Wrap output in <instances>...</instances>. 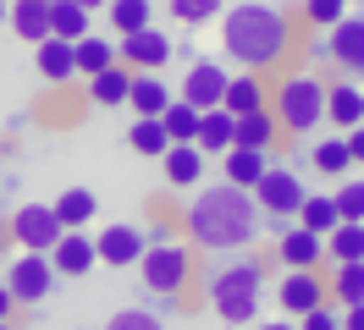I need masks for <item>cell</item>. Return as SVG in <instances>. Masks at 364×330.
Segmentation results:
<instances>
[{
  "instance_id": "cell-6",
  "label": "cell",
  "mask_w": 364,
  "mask_h": 330,
  "mask_svg": "<svg viewBox=\"0 0 364 330\" xmlns=\"http://www.w3.org/2000/svg\"><path fill=\"white\" fill-rule=\"evenodd\" d=\"M61 281L55 275V264H50V253H17V259L6 264V286H11V297H17V308H33L50 297V286Z\"/></svg>"
},
{
  "instance_id": "cell-1",
  "label": "cell",
  "mask_w": 364,
  "mask_h": 330,
  "mask_svg": "<svg viewBox=\"0 0 364 330\" xmlns=\"http://www.w3.org/2000/svg\"><path fill=\"white\" fill-rule=\"evenodd\" d=\"M259 220H265L259 198L249 187H237V182H221V187L193 193L188 215H182V231L199 253H237V248H249L259 237Z\"/></svg>"
},
{
  "instance_id": "cell-28",
  "label": "cell",
  "mask_w": 364,
  "mask_h": 330,
  "mask_svg": "<svg viewBox=\"0 0 364 330\" xmlns=\"http://www.w3.org/2000/svg\"><path fill=\"white\" fill-rule=\"evenodd\" d=\"M89 6H77V0H50V33H55V39H83V33H89Z\"/></svg>"
},
{
  "instance_id": "cell-41",
  "label": "cell",
  "mask_w": 364,
  "mask_h": 330,
  "mask_svg": "<svg viewBox=\"0 0 364 330\" xmlns=\"http://www.w3.org/2000/svg\"><path fill=\"white\" fill-rule=\"evenodd\" d=\"M342 330H364V303L342 308Z\"/></svg>"
},
{
  "instance_id": "cell-4",
  "label": "cell",
  "mask_w": 364,
  "mask_h": 330,
  "mask_svg": "<svg viewBox=\"0 0 364 330\" xmlns=\"http://www.w3.org/2000/svg\"><path fill=\"white\" fill-rule=\"evenodd\" d=\"M276 121H282V132H293V138H309V132L326 121V83L320 77H309V72H298V77H287V83L276 88Z\"/></svg>"
},
{
  "instance_id": "cell-46",
  "label": "cell",
  "mask_w": 364,
  "mask_h": 330,
  "mask_svg": "<svg viewBox=\"0 0 364 330\" xmlns=\"http://www.w3.org/2000/svg\"><path fill=\"white\" fill-rule=\"evenodd\" d=\"M0 22H11V0H0Z\"/></svg>"
},
{
  "instance_id": "cell-21",
  "label": "cell",
  "mask_w": 364,
  "mask_h": 330,
  "mask_svg": "<svg viewBox=\"0 0 364 330\" xmlns=\"http://www.w3.org/2000/svg\"><path fill=\"white\" fill-rule=\"evenodd\" d=\"M199 149H205V154H227V149H237V116H232L227 105L205 110V121H199Z\"/></svg>"
},
{
  "instance_id": "cell-27",
  "label": "cell",
  "mask_w": 364,
  "mask_h": 330,
  "mask_svg": "<svg viewBox=\"0 0 364 330\" xmlns=\"http://www.w3.org/2000/svg\"><path fill=\"white\" fill-rule=\"evenodd\" d=\"M72 50H77V77H100L105 66L122 61V50H116L111 39H100V33H83V39L72 44Z\"/></svg>"
},
{
  "instance_id": "cell-12",
  "label": "cell",
  "mask_w": 364,
  "mask_h": 330,
  "mask_svg": "<svg viewBox=\"0 0 364 330\" xmlns=\"http://www.w3.org/2000/svg\"><path fill=\"white\" fill-rule=\"evenodd\" d=\"M326 55H331L348 77H364V17L348 11L337 28H326Z\"/></svg>"
},
{
  "instance_id": "cell-17",
  "label": "cell",
  "mask_w": 364,
  "mask_h": 330,
  "mask_svg": "<svg viewBox=\"0 0 364 330\" xmlns=\"http://www.w3.org/2000/svg\"><path fill=\"white\" fill-rule=\"evenodd\" d=\"M33 66H39L45 83H72V77H77V50H72V39H55V33H50L45 44H33Z\"/></svg>"
},
{
  "instance_id": "cell-3",
  "label": "cell",
  "mask_w": 364,
  "mask_h": 330,
  "mask_svg": "<svg viewBox=\"0 0 364 330\" xmlns=\"http://www.w3.org/2000/svg\"><path fill=\"white\" fill-rule=\"evenodd\" d=\"M259 286H265V264L259 259H237L227 270L210 275V308L227 319V325H249L259 314Z\"/></svg>"
},
{
  "instance_id": "cell-34",
  "label": "cell",
  "mask_w": 364,
  "mask_h": 330,
  "mask_svg": "<svg viewBox=\"0 0 364 330\" xmlns=\"http://www.w3.org/2000/svg\"><path fill=\"white\" fill-rule=\"evenodd\" d=\"M94 209H100V204H94V193H89V187H61V198H55V215H61V226H67V231L89 226V220H94Z\"/></svg>"
},
{
  "instance_id": "cell-44",
  "label": "cell",
  "mask_w": 364,
  "mask_h": 330,
  "mask_svg": "<svg viewBox=\"0 0 364 330\" xmlns=\"http://www.w3.org/2000/svg\"><path fill=\"white\" fill-rule=\"evenodd\" d=\"M259 330H298V319H271V325H259Z\"/></svg>"
},
{
  "instance_id": "cell-20",
  "label": "cell",
  "mask_w": 364,
  "mask_h": 330,
  "mask_svg": "<svg viewBox=\"0 0 364 330\" xmlns=\"http://www.w3.org/2000/svg\"><path fill=\"white\" fill-rule=\"evenodd\" d=\"M11 33L23 44L50 39V0H11Z\"/></svg>"
},
{
  "instance_id": "cell-11",
  "label": "cell",
  "mask_w": 364,
  "mask_h": 330,
  "mask_svg": "<svg viewBox=\"0 0 364 330\" xmlns=\"http://www.w3.org/2000/svg\"><path fill=\"white\" fill-rule=\"evenodd\" d=\"M116 50H122V61L133 66V72H160V66L177 55V50H171V39H166L160 28H138V33H122V39H116Z\"/></svg>"
},
{
  "instance_id": "cell-37",
  "label": "cell",
  "mask_w": 364,
  "mask_h": 330,
  "mask_svg": "<svg viewBox=\"0 0 364 330\" xmlns=\"http://www.w3.org/2000/svg\"><path fill=\"white\" fill-rule=\"evenodd\" d=\"M331 198H337L342 220H364V182H348V176H342L337 187H331Z\"/></svg>"
},
{
  "instance_id": "cell-45",
  "label": "cell",
  "mask_w": 364,
  "mask_h": 330,
  "mask_svg": "<svg viewBox=\"0 0 364 330\" xmlns=\"http://www.w3.org/2000/svg\"><path fill=\"white\" fill-rule=\"evenodd\" d=\"M77 6H89V11H105V6H111V0H77Z\"/></svg>"
},
{
  "instance_id": "cell-5",
  "label": "cell",
  "mask_w": 364,
  "mask_h": 330,
  "mask_svg": "<svg viewBox=\"0 0 364 330\" xmlns=\"http://www.w3.org/2000/svg\"><path fill=\"white\" fill-rule=\"evenodd\" d=\"M138 275H144V286L155 292V297H177L182 286H188V275H193V248H182V242H149V253L138 259Z\"/></svg>"
},
{
  "instance_id": "cell-26",
  "label": "cell",
  "mask_w": 364,
  "mask_h": 330,
  "mask_svg": "<svg viewBox=\"0 0 364 330\" xmlns=\"http://www.w3.org/2000/svg\"><path fill=\"white\" fill-rule=\"evenodd\" d=\"M221 105H227L232 116H249V110L271 105V99H265V83H259V72H249V66H243V72L227 83V99H221Z\"/></svg>"
},
{
  "instance_id": "cell-33",
  "label": "cell",
  "mask_w": 364,
  "mask_h": 330,
  "mask_svg": "<svg viewBox=\"0 0 364 330\" xmlns=\"http://www.w3.org/2000/svg\"><path fill=\"white\" fill-rule=\"evenodd\" d=\"M160 121H166V132H171V143H199V121H205V110L188 105V99H171Z\"/></svg>"
},
{
  "instance_id": "cell-36",
  "label": "cell",
  "mask_w": 364,
  "mask_h": 330,
  "mask_svg": "<svg viewBox=\"0 0 364 330\" xmlns=\"http://www.w3.org/2000/svg\"><path fill=\"white\" fill-rule=\"evenodd\" d=\"M166 11L177 22H188V28H199V22L227 17V0H166Z\"/></svg>"
},
{
  "instance_id": "cell-15",
  "label": "cell",
  "mask_w": 364,
  "mask_h": 330,
  "mask_svg": "<svg viewBox=\"0 0 364 330\" xmlns=\"http://www.w3.org/2000/svg\"><path fill=\"white\" fill-rule=\"evenodd\" d=\"M276 259L287 264V270H320L326 237H320V231H304V226H287V231L276 237Z\"/></svg>"
},
{
  "instance_id": "cell-25",
  "label": "cell",
  "mask_w": 364,
  "mask_h": 330,
  "mask_svg": "<svg viewBox=\"0 0 364 330\" xmlns=\"http://www.w3.org/2000/svg\"><path fill=\"white\" fill-rule=\"evenodd\" d=\"M309 165H315L320 176H331V182H342V176L353 171L359 160H353V149H348V132H337V138H326V143H315L309 149Z\"/></svg>"
},
{
  "instance_id": "cell-43",
  "label": "cell",
  "mask_w": 364,
  "mask_h": 330,
  "mask_svg": "<svg viewBox=\"0 0 364 330\" xmlns=\"http://www.w3.org/2000/svg\"><path fill=\"white\" fill-rule=\"evenodd\" d=\"M11 308H17V297H11V286L0 281V319H11Z\"/></svg>"
},
{
  "instance_id": "cell-47",
  "label": "cell",
  "mask_w": 364,
  "mask_h": 330,
  "mask_svg": "<svg viewBox=\"0 0 364 330\" xmlns=\"http://www.w3.org/2000/svg\"><path fill=\"white\" fill-rule=\"evenodd\" d=\"M0 330H11V325H6V319H0Z\"/></svg>"
},
{
  "instance_id": "cell-40",
  "label": "cell",
  "mask_w": 364,
  "mask_h": 330,
  "mask_svg": "<svg viewBox=\"0 0 364 330\" xmlns=\"http://www.w3.org/2000/svg\"><path fill=\"white\" fill-rule=\"evenodd\" d=\"M298 330H342V319H337V303H320V308H309V314L298 319Z\"/></svg>"
},
{
  "instance_id": "cell-14",
  "label": "cell",
  "mask_w": 364,
  "mask_h": 330,
  "mask_svg": "<svg viewBox=\"0 0 364 330\" xmlns=\"http://www.w3.org/2000/svg\"><path fill=\"white\" fill-rule=\"evenodd\" d=\"M227 83H232V77L215 61H193V66H188V77H182L177 99H188V105H199V110H215L221 99H227Z\"/></svg>"
},
{
  "instance_id": "cell-10",
  "label": "cell",
  "mask_w": 364,
  "mask_h": 330,
  "mask_svg": "<svg viewBox=\"0 0 364 330\" xmlns=\"http://www.w3.org/2000/svg\"><path fill=\"white\" fill-rule=\"evenodd\" d=\"M94 242H100V264H111V270H127V264H138L149 253V231H144V226H127V220L105 226Z\"/></svg>"
},
{
  "instance_id": "cell-35",
  "label": "cell",
  "mask_w": 364,
  "mask_h": 330,
  "mask_svg": "<svg viewBox=\"0 0 364 330\" xmlns=\"http://www.w3.org/2000/svg\"><path fill=\"white\" fill-rule=\"evenodd\" d=\"M337 275H331V297H337V308H353L364 303V259L353 264H331Z\"/></svg>"
},
{
  "instance_id": "cell-31",
  "label": "cell",
  "mask_w": 364,
  "mask_h": 330,
  "mask_svg": "<svg viewBox=\"0 0 364 330\" xmlns=\"http://www.w3.org/2000/svg\"><path fill=\"white\" fill-rule=\"evenodd\" d=\"M326 259H331V264H353V259H364V220H342L337 231L326 237Z\"/></svg>"
},
{
  "instance_id": "cell-13",
  "label": "cell",
  "mask_w": 364,
  "mask_h": 330,
  "mask_svg": "<svg viewBox=\"0 0 364 330\" xmlns=\"http://www.w3.org/2000/svg\"><path fill=\"white\" fill-rule=\"evenodd\" d=\"M50 264H55V275H72V281H83V275H94V264H100V242L77 226V231H67V237L50 248Z\"/></svg>"
},
{
  "instance_id": "cell-32",
  "label": "cell",
  "mask_w": 364,
  "mask_h": 330,
  "mask_svg": "<svg viewBox=\"0 0 364 330\" xmlns=\"http://www.w3.org/2000/svg\"><path fill=\"white\" fill-rule=\"evenodd\" d=\"M105 17H111L116 39H122V33H138V28H155V6L149 0H111Z\"/></svg>"
},
{
  "instance_id": "cell-18",
  "label": "cell",
  "mask_w": 364,
  "mask_h": 330,
  "mask_svg": "<svg viewBox=\"0 0 364 330\" xmlns=\"http://www.w3.org/2000/svg\"><path fill=\"white\" fill-rule=\"evenodd\" d=\"M160 171H166L171 187H199L205 182V149L199 143H171L160 154Z\"/></svg>"
},
{
  "instance_id": "cell-29",
  "label": "cell",
  "mask_w": 364,
  "mask_h": 330,
  "mask_svg": "<svg viewBox=\"0 0 364 330\" xmlns=\"http://www.w3.org/2000/svg\"><path fill=\"white\" fill-rule=\"evenodd\" d=\"M127 143H133V154H144V160H160V154L171 149V132H166L160 116H138L133 132H127Z\"/></svg>"
},
{
  "instance_id": "cell-30",
  "label": "cell",
  "mask_w": 364,
  "mask_h": 330,
  "mask_svg": "<svg viewBox=\"0 0 364 330\" xmlns=\"http://www.w3.org/2000/svg\"><path fill=\"white\" fill-rule=\"evenodd\" d=\"M298 226H304V231H320V237H331V231L342 226L337 198H331V193H309V198H304V209H298Z\"/></svg>"
},
{
  "instance_id": "cell-39",
  "label": "cell",
  "mask_w": 364,
  "mask_h": 330,
  "mask_svg": "<svg viewBox=\"0 0 364 330\" xmlns=\"http://www.w3.org/2000/svg\"><path fill=\"white\" fill-rule=\"evenodd\" d=\"M105 330H166V325H160L155 314H144V308H122V314L105 319Z\"/></svg>"
},
{
  "instance_id": "cell-9",
  "label": "cell",
  "mask_w": 364,
  "mask_h": 330,
  "mask_svg": "<svg viewBox=\"0 0 364 330\" xmlns=\"http://www.w3.org/2000/svg\"><path fill=\"white\" fill-rule=\"evenodd\" d=\"M276 303H282V314H287V319H304L309 308L331 303V281H326V275H315V270H287V275L276 281Z\"/></svg>"
},
{
  "instance_id": "cell-8",
  "label": "cell",
  "mask_w": 364,
  "mask_h": 330,
  "mask_svg": "<svg viewBox=\"0 0 364 330\" xmlns=\"http://www.w3.org/2000/svg\"><path fill=\"white\" fill-rule=\"evenodd\" d=\"M254 198H259V209L271 220H293L298 209H304V176L293 171V165H271V171L259 176V187H254Z\"/></svg>"
},
{
  "instance_id": "cell-16",
  "label": "cell",
  "mask_w": 364,
  "mask_h": 330,
  "mask_svg": "<svg viewBox=\"0 0 364 330\" xmlns=\"http://www.w3.org/2000/svg\"><path fill=\"white\" fill-rule=\"evenodd\" d=\"M326 121L337 132H353L364 121V88L353 77H337V83H326Z\"/></svg>"
},
{
  "instance_id": "cell-38",
  "label": "cell",
  "mask_w": 364,
  "mask_h": 330,
  "mask_svg": "<svg viewBox=\"0 0 364 330\" xmlns=\"http://www.w3.org/2000/svg\"><path fill=\"white\" fill-rule=\"evenodd\" d=\"M304 17L326 33V28H337V22L348 17V0H304Z\"/></svg>"
},
{
  "instance_id": "cell-2",
  "label": "cell",
  "mask_w": 364,
  "mask_h": 330,
  "mask_svg": "<svg viewBox=\"0 0 364 330\" xmlns=\"http://www.w3.org/2000/svg\"><path fill=\"white\" fill-rule=\"evenodd\" d=\"M287 39H293L287 17L276 6H259V0H243V6H232L227 17H221V50L237 66H249V72L276 66L287 55Z\"/></svg>"
},
{
  "instance_id": "cell-22",
  "label": "cell",
  "mask_w": 364,
  "mask_h": 330,
  "mask_svg": "<svg viewBox=\"0 0 364 330\" xmlns=\"http://www.w3.org/2000/svg\"><path fill=\"white\" fill-rule=\"evenodd\" d=\"M221 160H227V165H221V171H227V182L249 187V193L259 187V176L271 171V149H227Z\"/></svg>"
},
{
  "instance_id": "cell-7",
  "label": "cell",
  "mask_w": 364,
  "mask_h": 330,
  "mask_svg": "<svg viewBox=\"0 0 364 330\" xmlns=\"http://www.w3.org/2000/svg\"><path fill=\"white\" fill-rule=\"evenodd\" d=\"M61 237H67V226L55 215V204H23V209L11 215V242L28 248V253H50Z\"/></svg>"
},
{
  "instance_id": "cell-19",
  "label": "cell",
  "mask_w": 364,
  "mask_h": 330,
  "mask_svg": "<svg viewBox=\"0 0 364 330\" xmlns=\"http://www.w3.org/2000/svg\"><path fill=\"white\" fill-rule=\"evenodd\" d=\"M276 138H282V121H276L271 105L237 116V149H276Z\"/></svg>"
},
{
  "instance_id": "cell-42",
  "label": "cell",
  "mask_w": 364,
  "mask_h": 330,
  "mask_svg": "<svg viewBox=\"0 0 364 330\" xmlns=\"http://www.w3.org/2000/svg\"><path fill=\"white\" fill-rule=\"evenodd\" d=\"M348 149H353V160H359V165H364V121H359V127H353V132H348Z\"/></svg>"
},
{
  "instance_id": "cell-23",
  "label": "cell",
  "mask_w": 364,
  "mask_h": 330,
  "mask_svg": "<svg viewBox=\"0 0 364 330\" xmlns=\"http://www.w3.org/2000/svg\"><path fill=\"white\" fill-rule=\"evenodd\" d=\"M89 99L94 105H127V99H133V66L116 61V66H105L100 77H89Z\"/></svg>"
},
{
  "instance_id": "cell-24",
  "label": "cell",
  "mask_w": 364,
  "mask_h": 330,
  "mask_svg": "<svg viewBox=\"0 0 364 330\" xmlns=\"http://www.w3.org/2000/svg\"><path fill=\"white\" fill-rule=\"evenodd\" d=\"M177 94L166 88V77L160 72H133V99L127 105L138 110V116H166V105H171Z\"/></svg>"
}]
</instances>
